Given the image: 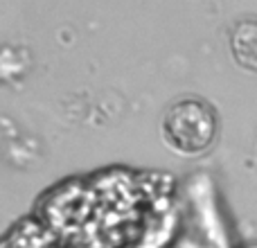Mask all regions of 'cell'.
Masks as SVG:
<instances>
[{"mask_svg": "<svg viewBox=\"0 0 257 248\" xmlns=\"http://www.w3.org/2000/svg\"><path fill=\"white\" fill-rule=\"evenodd\" d=\"M232 59L246 70L257 72V16L241 18L230 30Z\"/></svg>", "mask_w": 257, "mask_h": 248, "instance_id": "obj_2", "label": "cell"}, {"mask_svg": "<svg viewBox=\"0 0 257 248\" xmlns=\"http://www.w3.org/2000/svg\"><path fill=\"white\" fill-rule=\"evenodd\" d=\"M163 140L178 156H201L212 149L219 133V115L203 97L185 95L165 108L160 122Z\"/></svg>", "mask_w": 257, "mask_h": 248, "instance_id": "obj_1", "label": "cell"}]
</instances>
